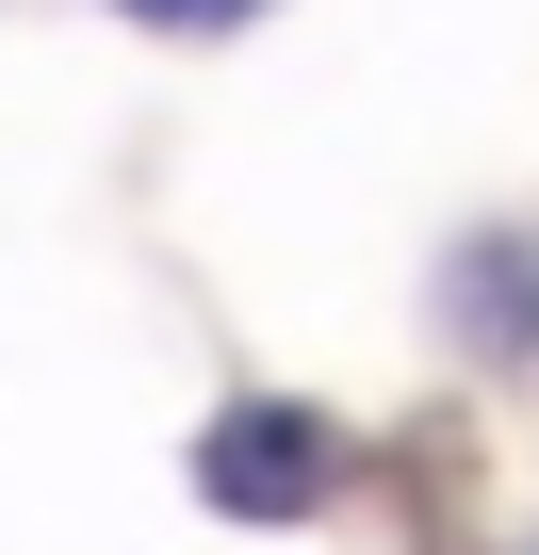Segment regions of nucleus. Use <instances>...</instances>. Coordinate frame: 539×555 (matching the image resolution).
<instances>
[{"label":"nucleus","instance_id":"f257e3e1","mask_svg":"<svg viewBox=\"0 0 539 555\" xmlns=\"http://www.w3.org/2000/svg\"><path fill=\"white\" fill-rule=\"evenodd\" d=\"M196 490H213V506H261V522H295V506H328V425H311V409H229L213 457H196Z\"/></svg>","mask_w":539,"mask_h":555},{"label":"nucleus","instance_id":"f03ea898","mask_svg":"<svg viewBox=\"0 0 539 555\" xmlns=\"http://www.w3.org/2000/svg\"><path fill=\"white\" fill-rule=\"evenodd\" d=\"M131 17H245V0H131Z\"/></svg>","mask_w":539,"mask_h":555}]
</instances>
